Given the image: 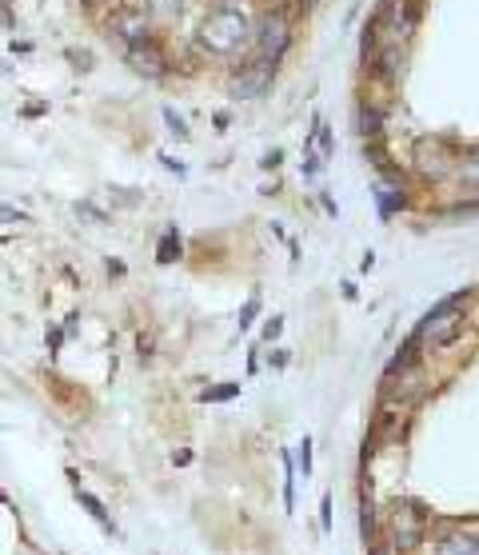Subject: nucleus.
Masks as SVG:
<instances>
[{"mask_svg": "<svg viewBox=\"0 0 479 555\" xmlns=\"http://www.w3.org/2000/svg\"><path fill=\"white\" fill-rule=\"evenodd\" d=\"M372 268H376V253H372V248H367V253L360 256V272H372Z\"/></svg>", "mask_w": 479, "mask_h": 555, "instance_id": "ea45409f", "label": "nucleus"}, {"mask_svg": "<svg viewBox=\"0 0 479 555\" xmlns=\"http://www.w3.org/2000/svg\"><path fill=\"white\" fill-rule=\"evenodd\" d=\"M80 9H89V13H104V9H116L120 0H76Z\"/></svg>", "mask_w": 479, "mask_h": 555, "instance_id": "72a5a7b5", "label": "nucleus"}, {"mask_svg": "<svg viewBox=\"0 0 479 555\" xmlns=\"http://www.w3.org/2000/svg\"><path fill=\"white\" fill-rule=\"evenodd\" d=\"M367 555H396V547H391V543H372Z\"/></svg>", "mask_w": 479, "mask_h": 555, "instance_id": "a19ab883", "label": "nucleus"}, {"mask_svg": "<svg viewBox=\"0 0 479 555\" xmlns=\"http://www.w3.org/2000/svg\"><path fill=\"white\" fill-rule=\"evenodd\" d=\"M391 547L396 552H412V547H419L424 543V516H419L412 504H396V512H391Z\"/></svg>", "mask_w": 479, "mask_h": 555, "instance_id": "f8f14e48", "label": "nucleus"}, {"mask_svg": "<svg viewBox=\"0 0 479 555\" xmlns=\"http://www.w3.org/2000/svg\"><path fill=\"white\" fill-rule=\"evenodd\" d=\"M288 360H292L288 348H272V352H268V364L276 367V372H284V367H288Z\"/></svg>", "mask_w": 479, "mask_h": 555, "instance_id": "473e14b6", "label": "nucleus"}, {"mask_svg": "<svg viewBox=\"0 0 479 555\" xmlns=\"http://www.w3.org/2000/svg\"><path fill=\"white\" fill-rule=\"evenodd\" d=\"M156 160H160V165H165L168 172H172V177H177V180H184V177H189V165H184V160H180V156H172V152H160V156H156Z\"/></svg>", "mask_w": 479, "mask_h": 555, "instance_id": "cd10ccee", "label": "nucleus"}, {"mask_svg": "<svg viewBox=\"0 0 479 555\" xmlns=\"http://www.w3.org/2000/svg\"><path fill=\"white\" fill-rule=\"evenodd\" d=\"M308 132L315 137V149H320V156H324V160H332V156H336V137H332V125H328V120L315 113L312 116V128H308Z\"/></svg>", "mask_w": 479, "mask_h": 555, "instance_id": "aec40b11", "label": "nucleus"}, {"mask_svg": "<svg viewBox=\"0 0 479 555\" xmlns=\"http://www.w3.org/2000/svg\"><path fill=\"white\" fill-rule=\"evenodd\" d=\"M239 396V384H216V388H204L196 400L200 404H228V400H236Z\"/></svg>", "mask_w": 479, "mask_h": 555, "instance_id": "5701e85b", "label": "nucleus"}, {"mask_svg": "<svg viewBox=\"0 0 479 555\" xmlns=\"http://www.w3.org/2000/svg\"><path fill=\"white\" fill-rule=\"evenodd\" d=\"M212 125H216V132H224V128L232 125V113H224V108H220V113H212Z\"/></svg>", "mask_w": 479, "mask_h": 555, "instance_id": "4c0bfd02", "label": "nucleus"}, {"mask_svg": "<svg viewBox=\"0 0 479 555\" xmlns=\"http://www.w3.org/2000/svg\"><path fill=\"white\" fill-rule=\"evenodd\" d=\"M372 201H376L379 220H391V216L407 212V208H412V172L396 165L376 172V180H372Z\"/></svg>", "mask_w": 479, "mask_h": 555, "instance_id": "1a4fd4ad", "label": "nucleus"}, {"mask_svg": "<svg viewBox=\"0 0 479 555\" xmlns=\"http://www.w3.org/2000/svg\"><path fill=\"white\" fill-rule=\"evenodd\" d=\"M104 33L108 40L120 44V52L132 49V44H144V40L160 37V25L148 16V9L140 4V0H120L116 9L104 13Z\"/></svg>", "mask_w": 479, "mask_h": 555, "instance_id": "39448f33", "label": "nucleus"}, {"mask_svg": "<svg viewBox=\"0 0 479 555\" xmlns=\"http://www.w3.org/2000/svg\"><path fill=\"white\" fill-rule=\"evenodd\" d=\"M276 76H280V64L264 61V56H244L228 68V96L232 101H264L268 92L276 89Z\"/></svg>", "mask_w": 479, "mask_h": 555, "instance_id": "423d86ee", "label": "nucleus"}, {"mask_svg": "<svg viewBox=\"0 0 479 555\" xmlns=\"http://www.w3.org/2000/svg\"><path fill=\"white\" fill-rule=\"evenodd\" d=\"M0 4H4V13H13V4H16V0H0Z\"/></svg>", "mask_w": 479, "mask_h": 555, "instance_id": "09e8293b", "label": "nucleus"}, {"mask_svg": "<svg viewBox=\"0 0 479 555\" xmlns=\"http://www.w3.org/2000/svg\"><path fill=\"white\" fill-rule=\"evenodd\" d=\"M40 113H49V104H28L25 116H40Z\"/></svg>", "mask_w": 479, "mask_h": 555, "instance_id": "49530a36", "label": "nucleus"}, {"mask_svg": "<svg viewBox=\"0 0 479 555\" xmlns=\"http://www.w3.org/2000/svg\"><path fill=\"white\" fill-rule=\"evenodd\" d=\"M280 336H284V315H272V320L264 324V332H260V340H264V344H276Z\"/></svg>", "mask_w": 479, "mask_h": 555, "instance_id": "c85d7f7f", "label": "nucleus"}, {"mask_svg": "<svg viewBox=\"0 0 479 555\" xmlns=\"http://www.w3.org/2000/svg\"><path fill=\"white\" fill-rule=\"evenodd\" d=\"M76 328H80V312H73V315H68V324H64V332H68V336H76Z\"/></svg>", "mask_w": 479, "mask_h": 555, "instance_id": "37998d69", "label": "nucleus"}, {"mask_svg": "<svg viewBox=\"0 0 479 555\" xmlns=\"http://www.w3.org/2000/svg\"><path fill=\"white\" fill-rule=\"evenodd\" d=\"M76 212H80V216H89V220H96V224H108V216H104L101 208H92L89 201H85V204H76Z\"/></svg>", "mask_w": 479, "mask_h": 555, "instance_id": "c9c22d12", "label": "nucleus"}, {"mask_svg": "<svg viewBox=\"0 0 479 555\" xmlns=\"http://www.w3.org/2000/svg\"><path fill=\"white\" fill-rule=\"evenodd\" d=\"M256 372H260V356H248V376H256Z\"/></svg>", "mask_w": 479, "mask_h": 555, "instance_id": "de8ad7c7", "label": "nucleus"}, {"mask_svg": "<svg viewBox=\"0 0 479 555\" xmlns=\"http://www.w3.org/2000/svg\"><path fill=\"white\" fill-rule=\"evenodd\" d=\"M355 132H360V140H384L388 137V113H384V104L367 101V96L355 104Z\"/></svg>", "mask_w": 479, "mask_h": 555, "instance_id": "ddd939ff", "label": "nucleus"}, {"mask_svg": "<svg viewBox=\"0 0 479 555\" xmlns=\"http://www.w3.org/2000/svg\"><path fill=\"white\" fill-rule=\"evenodd\" d=\"M180 256H184V241H180L177 224H168L156 241V264H177Z\"/></svg>", "mask_w": 479, "mask_h": 555, "instance_id": "f3484780", "label": "nucleus"}, {"mask_svg": "<svg viewBox=\"0 0 479 555\" xmlns=\"http://www.w3.org/2000/svg\"><path fill=\"white\" fill-rule=\"evenodd\" d=\"M436 555H479V535H471V531H443L440 543H436Z\"/></svg>", "mask_w": 479, "mask_h": 555, "instance_id": "4468645a", "label": "nucleus"}, {"mask_svg": "<svg viewBox=\"0 0 479 555\" xmlns=\"http://www.w3.org/2000/svg\"><path fill=\"white\" fill-rule=\"evenodd\" d=\"M324 165H328V160L320 156V149H315V137L308 132V137H303V149H300V177L312 184V180L324 172Z\"/></svg>", "mask_w": 479, "mask_h": 555, "instance_id": "a211bd4d", "label": "nucleus"}, {"mask_svg": "<svg viewBox=\"0 0 479 555\" xmlns=\"http://www.w3.org/2000/svg\"><path fill=\"white\" fill-rule=\"evenodd\" d=\"M232 4H244V0H232Z\"/></svg>", "mask_w": 479, "mask_h": 555, "instance_id": "8fccbe9b", "label": "nucleus"}, {"mask_svg": "<svg viewBox=\"0 0 479 555\" xmlns=\"http://www.w3.org/2000/svg\"><path fill=\"white\" fill-rule=\"evenodd\" d=\"M372 519H376L372 516V500L364 495V504H360V531H364V543L372 540Z\"/></svg>", "mask_w": 479, "mask_h": 555, "instance_id": "7c9ffc66", "label": "nucleus"}, {"mask_svg": "<svg viewBox=\"0 0 479 555\" xmlns=\"http://www.w3.org/2000/svg\"><path fill=\"white\" fill-rule=\"evenodd\" d=\"M440 216L443 220H476L479 216V192H464L455 204H443Z\"/></svg>", "mask_w": 479, "mask_h": 555, "instance_id": "6ab92c4d", "label": "nucleus"}, {"mask_svg": "<svg viewBox=\"0 0 479 555\" xmlns=\"http://www.w3.org/2000/svg\"><path fill=\"white\" fill-rule=\"evenodd\" d=\"M160 116H165L168 132H172V137H177V140H189V137H192L189 120H184V116H180L177 108H172V104H165V108H160Z\"/></svg>", "mask_w": 479, "mask_h": 555, "instance_id": "a878e982", "label": "nucleus"}, {"mask_svg": "<svg viewBox=\"0 0 479 555\" xmlns=\"http://www.w3.org/2000/svg\"><path fill=\"white\" fill-rule=\"evenodd\" d=\"M455 184L464 192H479V140L464 149V160H459V172H455Z\"/></svg>", "mask_w": 479, "mask_h": 555, "instance_id": "dca6fc26", "label": "nucleus"}, {"mask_svg": "<svg viewBox=\"0 0 479 555\" xmlns=\"http://www.w3.org/2000/svg\"><path fill=\"white\" fill-rule=\"evenodd\" d=\"M467 300H471V292H455L448 300L431 304L428 312L419 315V324L412 332L419 336V348L424 356L428 352H443V348H452L467 328Z\"/></svg>", "mask_w": 479, "mask_h": 555, "instance_id": "f03ea898", "label": "nucleus"}, {"mask_svg": "<svg viewBox=\"0 0 479 555\" xmlns=\"http://www.w3.org/2000/svg\"><path fill=\"white\" fill-rule=\"evenodd\" d=\"M280 165H284V149H268L264 156H260V168H264V172H276Z\"/></svg>", "mask_w": 479, "mask_h": 555, "instance_id": "2f4dec72", "label": "nucleus"}, {"mask_svg": "<svg viewBox=\"0 0 479 555\" xmlns=\"http://www.w3.org/2000/svg\"><path fill=\"white\" fill-rule=\"evenodd\" d=\"M296 472H300V467H296V455L292 452H284V507H296Z\"/></svg>", "mask_w": 479, "mask_h": 555, "instance_id": "b1692460", "label": "nucleus"}, {"mask_svg": "<svg viewBox=\"0 0 479 555\" xmlns=\"http://www.w3.org/2000/svg\"><path fill=\"white\" fill-rule=\"evenodd\" d=\"M340 288H344V300H355V296H360V288H355L352 280H344Z\"/></svg>", "mask_w": 479, "mask_h": 555, "instance_id": "79ce46f5", "label": "nucleus"}, {"mask_svg": "<svg viewBox=\"0 0 479 555\" xmlns=\"http://www.w3.org/2000/svg\"><path fill=\"white\" fill-rule=\"evenodd\" d=\"M125 64L137 76L152 80V85H160V80L172 76V56H168V44L160 37H152V40H144V44L125 49Z\"/></svg>", "mask_w": 479, "mask_h": 555, "instance_id": "9b49d317", "label": "nucleus"}, {"mask_svg": "<svg viewBox=\"0 0 479 555\" xmlns=\"http://www.w3.org/2000/svg\"><path fill=\"white\" fill-rule=\"evenodd\" d=\"M424 391H428V372H424V360L416 364L400 367V372H384V404H396V408H412L424 400Z\"/></svg>", "mask_w": 479, "mask_h": 555, "instance_id": "9d476101", "label": "nucleus"}, {"mask_svg": "<svg viewBox=\"0 0 479 555\" xmlns=\"http://www.w3.org/2000/svg\"><path fill=\"white\" fill-rule=\"evenodd\" d=\"M296 467H300L303 480H312V440H308V436L296 443Z\"/></svg>", "mask_w": 479, "mask_h": 555, "instance_id": "bb28decb", "label": "nucleus"}, {"mask_svg": "<svg viewBox=\"0 0 479 555\" xmlns=\"http://www.w3.org/2000/svg\"><path fill=\"white\" fill-rule=\"evenodd\" d=\"M320 528L332 531V495L324 492V500H320Z\"/></svg>", "mask_w": 479, "mask_h": 555, "instance_id": "f704fd0d", "label": "nucleus"}, {"mask_svg": "<svg viewBox=\"0 0 479 555\" xmlns=\"http://www.w3.org/2000/svg\"><path fill=\"white\" fill-rule=\"evenodd\" d=\"M4 224H25V212H16L13 204H4Z\"/></svg>", "mask_w": 479, "mask_h": 555, "instance_id": "e433bc0d", "label": "nucleus"}, {"mask_svg": "<svg viewBox=\"0 0 479 555\" xmlns=\"http://www.w3.org/2000/svg\"><path fill=\"white\" fill-rule=\"evenodd\" d=\"M64 340H68V332H64V328H56V324H52V328L44 332V344H49V356H61Z\"/></svg>", "mask_w": 479, "mask_h": 555, "instance_id": "c756f323", "label": "nucleus"}, {"mask_svg": "<svg viewBox=\"0 0 479 555\" xmlns=\"http://www.w3.org/2000/svg\"><path fill=\"white\" fill-rule=\"evenodd\" d=\"M407 61H412V44H404V40H379L376 56L364 64V73L376 89L391 92V89H400V85H404Z\"/></svg>", "mask_w": 479, "mask_h": 555, "instance_id": "6e6552de", "label": "nucleus"}, {"mask_svg": "<svg viewBox=\"0 0 479 555\" xmlns=\"http://www.w3.org/2000/svg\"><path fill=\"white\" fill-rule=\"evenodd\" d=\"M144 9H148V16L156 21V25H177L180 16L189 13V0H140Z\"/></svg>", "mask_w": 479, "mask_h": 555, "instance_id": "2eb2a0df", "label": "nucleus"}, {"mask_svg": "<svg viewBox=\"0 0 479 555\" xmlns=\"http://www.w3.org/2000/svg\"><path fill=\"white\" fill-rule=\"evenodd\" d=\"M76 500H80V507H85V512H89V516L96 519V524H101L104 531H116L113 516H108V512H104V504H101V500H96V495H92V492H85V488H76Z\"/></svg>", "mask_w": 479, "mask_h": 555, "instance_id": "412c9836", "label": "nucleus"}, {"mask_svg": "<svg viewBox=\"0 0 479 555\" xmlns=\"http://www.w3.org/2000/svg\"><path fill=\"white\" fill-rule=\"evenodd\" d=\"M296 13L300 9H292V4H264V9H256V56H264L272 64L288 61V52L296 49Z\"/></svg>", "mask_w": 479, "mask_h": 555, "instance_id": "20e7f679", "label": "nucleus"}, {"mask_svg": "<svg viewBox=\"0 0 479 555\" xmlns=\"http://www.w3.org/2000/svg\"><path fill=\"white\" fill-rule=\"evenodd\" d=\"M253 40L256 13L248 4H232V0H212L192 28V49L200 52L204 61L228 64V68L253 56Z\"/></svg>", "mask_w": 479, "mask_h": 555, "instance_id": "f257e3e1", "label": "nucleus"}, {"mask_svg": "<svg viewBox=\"0 0 479 555\" xmlns=\"http://www.w3.org/2000/svg\"><path fill=\"white\" fill-rule=\"evenodd\" d=\"M459 160H464V149L452 137H419L407 152V172L419 184H448L459 172Z\"/></svg>", "mask_w": 479, "mask_h": 555, "instance_id": "7ed1b4c3", "label": "nucleus"}, {"mask_svg": "<svg viewBox=\"0 0 479 555\" xmlns=\"http://www.w3.org/2000/svg\"><path fill=\"white\" fill-rule=\"evenodd\" d=\"M9 49H13V52H21V56H25V52H33V44H28V40H13V44H9Z\"/></svg>", "mask_w": 479, "mask_h": 555, "instance_id": "a18cd8bd", "label": "nucleus"}, {"mask_svg": "<svg viewBox=\"0 0 479 555\" xmlns=\"http://www.w3.org/2000/svg\"><path fill=\"white\" fill-rule=\"evenodd\" d=\"M320 204H324V208H328L332 216H340V208H336V201H332L328 192H324V196H320Z\"/></svg>", "mask_w": 479, "mask_h": 555, "instance_id": "c03bdc74", "label": "nucleus"}, {"mask_svg": "<svg viewBox=\"0 0 479 555\" xmlns=\"http://www.w3.org/2000/svg\"><path fill=\"white\" fill-rule=\"evenodd\" d=\"M364 160L376 172H384V168H391V152H388V140H364Z\"/></svg>", "mask_w": 479, "mask_h": 555, "instance_id": "4be33fe9", "label": "nucleus"}, {"mask_svg": "<svg viewBox=\"0 0 479 555\" xmlns=\"http://www.w3.org/2000/svg\"><path fill=\"white\" fill-rule=\"evenodd\" d=\"M260 308H264V304H260V292H253V296L244 300V308H239L236 328H239V332H248V328H253V324H256V315H260Z\"/></svg>", "mask_w": 479, "mask_h": 555, "instance_id": "393cba45", "label": "nucleus"}, {"mask_svg": "<svg viewBox=\"0 0 479 555\" xmlns=\"http://www.w3.org/2000/svg\"><path fill=\"white\" fill-rule=\"evenodd\" d=\"M372 13L379 21V40H404V44H412L419 25H424V0H379Z\"/></svg>", "mask_w": 479, "mask_h": 555, "instance_id": "0eeeda50", "label": "nucleus"}, {"mask_svg": "<svg viewBox=\"0 0 479 555\" xmlns=\"http://www.w3.org/2000/svg\"><path fill=\"white\" fill-rule=\"evenodd\" d=\"M137 352H140V360H148V356H152V336H140Z\"/></svg>", "mask_w": 479, "mask_h": 555, "instance_id": "58836bf2", "label": "nucleus"}]
</instances>
